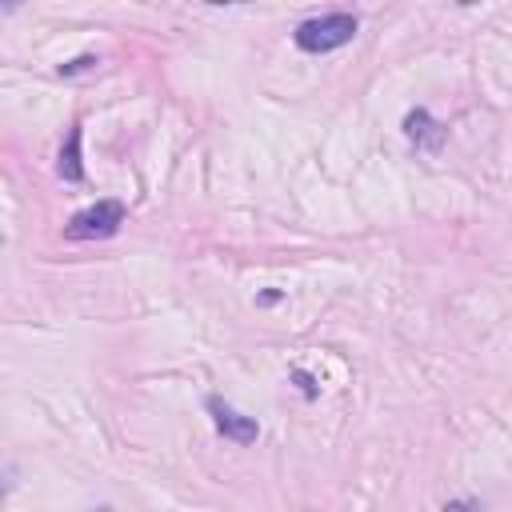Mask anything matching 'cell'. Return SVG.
Instances as JSON below:
<instances>
[{
  "label": "cell",
  "instance_id": "6da1fadb",
  "mask_svg": "<svg viewBox=\"0 0 512 512\" xmlns=\"http://www.w3.org/2000/svg\"><path fill=\"white\" fill-rule=\"evenodd\" d=\"M356 16L352 12H324V16H312V20H300L292 40L300 52H312V56H324V52H336L344 48L352 36H356Z\"/></svg>",
  "mask_w": 512,
  "mask_h": 512
},
{
  "label": "cell",
  "instance_id": "7a4b0ae2",
  "mask_svg": "<svg viewBox=\"0 0 512 512\" xmlns=\"http://www.w3.org/2000/svg\"><path fill=\"white\" fill-rule=\"evenodd\" d=\"M124 224V204L120 200H96L88 208H80L72 220H68V240H108L116 236Z\"/></svg>",
  "mask_w": 512,
  "mask_h": 512
},
{
  "label": "cell",
  "instance_id": "3957f363",
  "mask_svg": "<svg viewBox=\"0 0 512 512\" xmlns=\"http://www.w3.org/2000/svg\"><path fill=\"white\" fill-rule=\"evenodd\" d=\"M208 412H212L216 432H220V436H228V440H236V444H252V440L260 436L256 416L236 412V408H232V404H224L220 396H208Z\"/></svg>",
  "mask_w": 512,
  "mask_h": 512
},
{
  "label": "cell",
  "instance_id": "277c9868",
  "mask_svg": "<svg viewBox=\"0 0 512 512\" xmlns=\"http://www.w3.org/2000/svg\"><path fill=\"white\" fill-rule=\"evenodd\" d=\"M404 132H408V140L416 144V148H424V152H436L440 144H444V124H436L432 116H428V108H416V112H408L404 116Z\"/></svg>",
  "mask_w": 512,
  "mask_h": 512
},
{
  "label": "cell",
  "instance_id": "5b68a950",
  "mask_svg": "<svg viewBox=\"0 0 512 512\" xmlns=\"http://www.w3.org/2000/svg\"><path fill=\"white\" fill-rule=\"evenodd\" d=\"M56 172H60L68 184H80V180H84V164H80V124L68 128V140H64L60 160H56Z\"/></svg>",
  "mask_w": 512,
  "mask_h": 512
},
{
  "label": "cell",
  "instance_id": "8992f818",
  "mask_svg": "<svg viewBox=\"0 0 512 512\" xmlns=\"http://www.w3.org/2000/svg\"><path fill=\"white\" fill-rule=\"evenodd\" d=\"M100 60L96 56H76V60H68V64H60V76H80V72H92Z\"/></svg>",
  "mask_w": 512,
  "mask_h": 512
},
{
  "label": "cell",
  "instance_id": "52a82bcc",
  "mask_svg": "<svg viewBox=\"0 0 512 512\" xmlns=\"http://www.w3.org/2000/svg\"><path fill=\"white\" fill-rule=\"evenodd\" d=\"M444 512H480V504L476 500H448Z\"/></svg>",
  "mask_w": 512,
  "mask_h": 512
},
{
  "label": "cell",
  "instance_id": "ba28073f",
  "mask_svg": "<svg viewBox=\"0 0 512 512\" xmlns=\"http://www.w3.org/2000/svg\"><path fill=\"white\" fill-rule=\"evenodd\" d=\"M292 380L304 388V396H316V384H312V376H308V372H300V368H296V372H292Z\"/></svg>",
  "mask_w": 512,
  "mask_h": 512
},
{
  "label": "cell",
  "instance_id": "9c48e42d",
  "mask_svg": "<svg viewBox=\"0 0 512 512\" xmlns=\"http://www.w3.org/2000/svg\"><path fill=\"white\" fill-rule=\"evenodd\" d=\"M100 512H112V508H100Z\"/></svg>",
  "mask_w": 512,
  "mask_h": 512
}]
</instances>
